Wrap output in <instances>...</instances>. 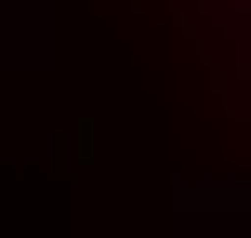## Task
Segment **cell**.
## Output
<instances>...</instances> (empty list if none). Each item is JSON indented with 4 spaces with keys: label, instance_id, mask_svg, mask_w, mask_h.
I'll use <instances>...</instances> for the list:
<instances>
[{
    "label": "cell",
    "instance_id": "obj_2",
    "mask_svg": "<svg viewBox=\"0 0 251 238\" xmlns=\"http://www.w3.org/2000/svg\"><path fill=\"white\" fill-rule=\"evenodd\" d=\"M40 40H53V13H40V0H0V66H26Z\"/></svg>",
    "mask_w": 251,
    "mask_h": 238
},
{
    "label": "cell",
    "instance_id": "obj_1",
    "mask_svg": "<svg viewBox=\"0 0 251 238\" xmlns=\"http://www.w3.org/2000/svg\"><path fill=\"white\" fill-rule=\"evenodd\" d=\"M172 225L238 238V225H251V172H172Z\"/></svg>",
    "mask_w": 251,
    "mask_h": 238
}]
</instances>
